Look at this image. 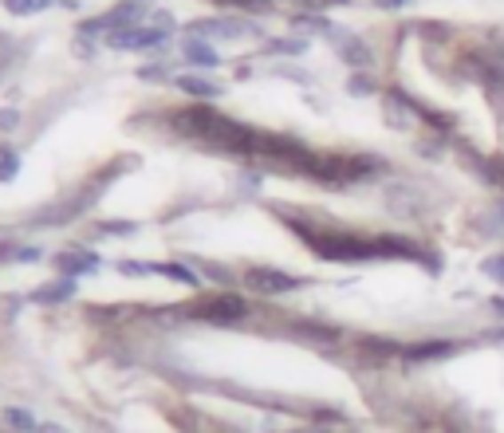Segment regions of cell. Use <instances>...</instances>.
Wrapping results in <instances>:
<instances>
[{"label":"cell","instance_id":"cell-16","mask_svg":"<svg viewBox=\"0 0 504 433\" xmlns=\"http://www.w3.org/2000/svg\"><path fill=\"white\" fill-rule=\"evenodd\" d=\"M178 87L186 91V95H197V99H217L221 95V83L201 79V76H178Z\"/></svg>","mask_w":504,"mask_h":433},{"label":"cell","instance_id":"cell-3","mask_svg":"<svg viewBox=\"0 0 504 433\" xmlns=\"http://www.w3.org/2000/svg\"><path fill=\"white\" fill-rule=\"evenodd\" d=\"M186 316L201 319V324H241L244 316H249V303L241 296H233V292H205L201 300H194L186 308Z\"/></svg>","mask_w":504,"mask_h":433},{"label":"cell","instance_id":"cell-12","mask_svg":"<svg viewBox=\"0 0 504 433\" xmlns=\"http://www.w3.org/2000/svg\"><path fill=\"white\" fill-rule=\"evenodd\" d=\"M473 229L481 237H504V193L492 201L489 209H481V213L473 217Z\"/></svg>","mask_w":504,"mask_h":433},{"label":"cell","instance_id":"cell-27","mask_svg":"<svg viewBox=\"0 0 504 433\" xmlns=\"http://www.w3.org/2000/svg\"><path fill=\"white\" fill-rule=\"evenodd\" d=\"M476 339H481V343H504V324H500V327H492V331H481Z\"/></svg>","mask_w":504,"mask_h":433},{"label":"cell","instance_id":"cell-10","mask_svg":"<svg viewBox=\"0 0 504 433\" xmlns=\"http://www.w3.org/2000/svg\"><path fill=\"white\" fill-rule=\"evenodd\" d=\"M402 351H406V343L387 339V335H363L359 339V355L366 363H390V358H402Z\"/></svg>","mask_w":504,"mask_h":433},{"label":"cell","instance_id":"cell-20","mask_svg":"<svg viewBox=\"0 0 504 433\" xmlns=\"http://www.w3.org/2000/svg\"><path fill=\"white\" fill-rule=\"evenodd\" d=\"M20 173V154L12 146H0V181H12Z\"/></svg>","mask_w":504,"mask_h":433},{"label":"cell","instance_id":"cell-6","mask_svg":"<svg viewBox=\"0 0 504 433\" xmlns=\"http://www.w3.org/2000/svg\"><path fill=\"white\" fill-rule=\"evenodd\" d=\"M382 118H387V126L398 134H410L414 126H421L414 115V95L402 87H390L387 95H382Z\"/></svg>","mask_w":504,"mask_h":433},{"label":"cell","instance_id":"cell-11","mask_svg":"<svg viewBox=\"0 0 504 433\" xmlns=\"http://www.w3.org/2000/svg\"><path fill=\"white\" fill-rule=\"evenodd\" d=\"M292 335L304 339V343H311V347H324V351H327V347H335L339 339H343V331L332 327V324H311V319H296Z\"/></svg>","mask_w":504,"mask_h":433},{"label":"cell","instance_id":"cell-21","mask_svg":"<svg viewBox=\"0 0 504 433\" xmlns=\"http://www.w3.org/2000/svg\"><path fill=\"white\" fill-rule=\"evenodd\" d=\"M347 91H351L355 99H359V95H374V91H379V83L371 79V71H355V76L347 79Z\"/></svg>","mask_w":504,"mask_h":433},{"label":"cell","instance_id":"cell-1","mask_svg":"<svg viewBox=\"0 0 504 433\" xmlns=\"http://www.w3.org/2000/svg\"><path fill=\"white\" fill-rule=\"evenodd\" d=\"M453 71H457V79L476 83L492 107L504 103V55L492 52L489 44H481V48H465L453 60Z\"/></svg>","mask_w":504,"mask_h":433},{"label":"cell","instance_id":"cell-28","mask_svg":"<svg viewBox=\"0 0 504 433\" xmlns=\"http://www.w3.org/2000/svg\"><path fill=\"white\" fill-rule=\"evenodd\" d=\"M300 4H311V8H332V4H347V0H300Z\"/></svg>","mask_w":504,"mask_h":433},{"label":"cell","instance_id":"cell-9","mask_svg":"<svg viewBox=\"0 0 504 433\" xmlns=\"http://www.w3.org/2000/svg\"><path fill=\"white\" fill-rule=\"evenodd\" d=\"M194 36H225V40H249V36H256L260 28H256L252 20H201L189 28Z\"/></svg>","mask_w":504,"mask_h":433},{"label":"cell","instance_id":"cell-19","mask_svg":"<svg viewBox=\"0 0 504 433\" xmlns=\"http://www.w3.org/2000/svg\"><path fill=\"white\" fill-rule=\"evenodd\" d=\"M154 272H158V276H170V280L186 284V288H197V272L189 269V264H154Z\"/></svg>","mask_w":504,"mask_h":433},{"label":"cell","instance_id":"cell-15","mask_svg":"<svg viewBox=\"0 0 504 433\" xmlns=\"http://www.w3.org/2000/svg\"><path fill=\"white\" fill-rule=\"evenodd\" d=\"M71 292H76V280H56V284H44V288H36L32 292V303H63V300H71Z\"/></svg>","mask_w":504,"mask_h":433},{"label":"cell","instance_id":"cell-17","mask_svg":"<svg viewBox=\"0 0 504 433\" xmlns=\"http://www.w3.org/2000/svg\"><path fill=\"white\" fill-rule=\"evenodd\" d=\"M4 426L16 429V433H40L44 429L40 421H36V413L32 410H20V406H8L4 410Z\"/></svg>","mask_w":504,"mask_h":433},{"label":"cell","instance_id":"cell-29","mask_svg":"<svg viewBox=\"0 0 504 433\" xmlns=\"http://www.w3.org/2000/svg\"><path fill=\"white\" fill-rule=\"evenodd\" d=\"M489 308H492V311H497V316L504 319V296H492V300H489Z\"/></svg>","mask_w":504,"mask_h":433},{"label":"cell","instance_id":"cell-30","mask_svg":"<svg viewBox=\"0 0 504 433\" xmlns=\"http://www.w3.org/2000/svg\"><path fill=\"white\" fill-rule=\"evenodd\" d=\"M296 433H332L327 426H304V429H296Z\"/></svg>","mask_w":504,"mask_h":433},{"label":"cell","instance_id":"cell-26","mask_svg":"<svg viewBox=\"0 0 504 433\" xmlns=\"http://www.w3.org/2000/svg\"><path fill=\"white\" fill-rule=\"evenodd\" d=\"M20 123V110H0V131H12Z\"/></svg>","mask_w":504,"mask_h":433},{"label":"cell","instance_id":"cell-24","mask_svg":"<svg viewBox=\"0 0 504 433\" xmlns=\"http://www.w3.org/2000/svg\"><path fill=\"white\" fill-rule=\"evenodd\" d=\"M481 276H489V280L504 284V253L500 256H489V261H481Z\"/></svg>","mask_w":504,"mask_h":433},{"label":"cell","instance_id":"cell-18","mask_svg":"<svg viewBox=\"0 0 504 433\" xmlns=\"http://www.w3.org/2000/svg\"><path fill=\"white\" fill-rule=\"evenodd\" d=\"M181 52H186L189 63H201V68H217V63H221V55L209 48V44H201V40H186V48Z\"/></svg>","mask_w":504,"mask_h":433},{"label":"cell","instance_id":"cell-5","mask_svg":"<svg viewBox=\"0 0 504 433\" xmlns=\"http://www.w3.org/2000/svg\"><path fill=\"white\" fill-rule=\"evenodd\" d=\"M139 20H142V4H139V0H123V4L111 8V12L95 16V20H84V24H79V32H84V36H115V32L134 28Z\"/></svg>","mask_w":504,"mask_h":433},{"label":"cell","instance_id":"cell-2","mask_svg":"<svg viewBox=\"0 0 504 433\" xmlns=\"http://www.w3.org/2000/svg\"><path fill=\"white\" fill-rule=\"evenodd\" d=\"M382 205H387V213H394L398 221H426L429 213H434V201H429L426 186L414 181V178L387 181V189H382Z\"/></svg>","mask_w":504,"mask_h":433},{"label":"cell","instance_id":"cell-8","mask_svg":"<svg viewBox=\"0 0 504 433\" xmlns=\"http://www.w3.org/2000/svg\"><path fill=\"white\" fill-rule=\"evenodd\" d=\"M332 40H335L339 60H343L347 68H355V71H371L374 68V52H371V44H366L363 36H351V32H343V28H339Z\"/></svg>","mask_w":504,"mask_h":433},{"label":"cell","instance_id":"cell-25","mask_svg":"<svg viewBox=\"0 0 504 433\" xmlns=\"http://www.w3.org/2000/svg\"><path fill=\"white\" fill-rule=\"evenodd\" d=\"M118 272H123V276H150V272H154V264H134V261H123V264H118Z\"/></svg>","mask_w":504,"mask_h":433},{"label":"cell","instance_id":"cell-22","mask_svg":"<svg viewBox=\"0 0 504 433\" xmlns=\"http://www.w3.org/2000/svg\"><path fill=\"white\" fill-rule=\"evenodd\" d=\"M52 0H4V8L8 12H16V16H32V12H44Z\"/></svg>","mask_w":504,"mask_h":433},{"label":"cell","instance_id":"cell-7","mask_svg":"<svg viewBox=\"0 0 504 433\" xmlns=\"http://www.w3.org/2000/svg\"><path fill=\"white\" fill-rule=\"evenodd\" d=\"M461 339H418V343H406V351H402V363H445V358L461 355Z\"/></svg>","mask_w":504,"mask_h":433},{"label":"cell","instance_id":"cell-23","mask_svg":"<svg viewBox=\"0 0 504 433\" xmlns=\"http://www.w3.org/2000/svg\"><path fill=\"white\" fill-rule=\"evenodd\" d=\"M268 52H280V55H304V52H308V40H304V36H300V40H296V36H292V40H272V44H268Z\"/></svg>","mask_w":504,"mask_h":433},{"label":"cell","instance_id":"cell-14","mask_svg":"<svg viewBox=\"0 0 504 433\" xmlns=\"http://www.w3.org/2000/svg\"><path fill=\"white\" fill-rule=\"evenodd\" d=\"M445 150H453V138L429 134V131H426V138H418V142H414V154H418V158H426V162H442Z\"/></svg>","mask_w":504,"mask_h":433},{"label":"cell","instance_id":"cell-13","mask_svg":"<svg viewBox=\"0 0 504 433\" xmlns=\"http://www.w3.org/2000/svg\"><path fill=\"white\" fill-rule=\"evenodd\" d=\"M60 272L68 276V280L87 276V272H99V256L95 253H60Z\"/></svg>","mask_w":504,"mask_h":433},{"label":"cell","instance_id":"cell-4","mask_svg":"<svg viewBox=\"0 0 504 433\" xmlns=\"http://www.w3.org/2000/svg\"><path fill=\"white\" fill-rule=\"evenodd\" d=\"M244 288L260 300H280V296H292V292L308 288V280L284 272V269H272V264H252V269H244Z\"/></svg>","mask_w":504,"mask_h":433}]
</instances>
